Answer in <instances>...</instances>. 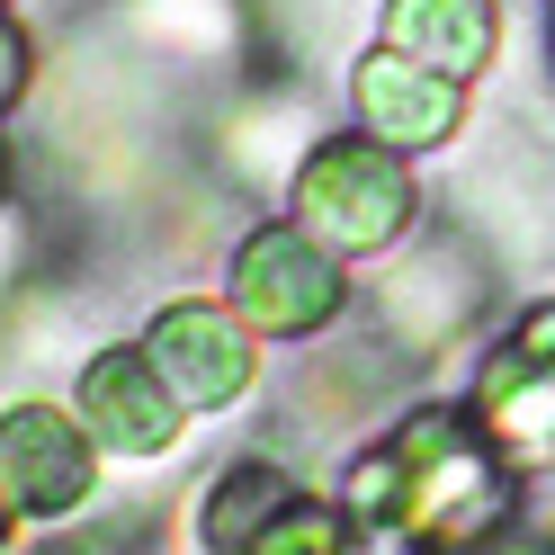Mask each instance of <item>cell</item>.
<instances>
[{
	"label": "cell",
	"mask_w": 555,
	"mask_h": 555,
	"mask_svg": "<svg viewBox=\"0 0 555 555\" xmlns=\"http://www.w3.org/2000/svg\"><path fill=\"white\" fill-rule=\"evenodd\" d=\"M511 493H519V466L475 422V403L466 412L457 403H412L340 475V502H350L359 529H386L412 555H475L511 519Z\"/></svg>",
	"instance_id": "1"
},
{
	"label": "cell",
	"mask_w": 555,
	"mask_h": 555,
	"mask_svg": "<svg viewBox=\"0 0 555 555\" xmlns=\"http://www.w3.org/2000/svg\"><path fill=\"white\" fill-rule=\"evenodd\" d=\"M287 216L305 233H323L340 260H386L412 242L422 224V180H412V153H386L376 134H314V153L296 162L287 180Z\"/></svg>",
	"instance_id": "2"
},
{
	"label": "cell",
	"mask_w": 555,
	"mask_h": 555,
	"mask_svg": "<svg viewBox=\"0 0 555 555\" xmlns=\"http://www.w3.org/2000/svg\"><path fill=\"white\" fill-rule=\"evenodd\" d=\"M224 305L260 340H314L350 314V260L323 233H305L296 216H269L233 242L224 260Z\"/></svg>",
	"instance_id": "3"
},
{
	"label": "cell",
	"mask_w": 555,
	"mask_h": 555,
	"mask_svg": "<svg viewBox=\"0 0 555 555\" xmlns=\"http://www.w3.org/2000/svg\"><path fill=\"white\" fill-rule=\"evenodd\" d=\"M475 422L519 475H555V305L519 314L475 367Z\"/></svg>",
	"instance_id": "4"
},
{
	"label": "cell",
	"mask_w": 555,
	"mask_h": 555,
	"mask_svg": "<svg viewBox=\"0 0 555 555\" xmlns=\"http://www.w3.org/2000/svg\"><path fill=\"white\" fill-rule=\"evenodd\" d=\"M73 412L90 422L99 457H126V466L170 457L180 430H189V403L170 395V376L153 367L144 340H108V350H90L81 376H73Z\"/></svg>",
	"instance_id": "5"
},
{
	"label": "cell",
	"mask_w": 555,
	"mask_h": 555,
	"mask_svg": "<svg viewBox=\"0 0 555 555\" xmlns=\"http://www.w3.org/2000/svg\"><path fill=\"white\" fill-rule=\"evenodd\" d=\"M0 483L18 493L27 519H81L99 493V439L73 403L18 395L0 403Z\"/></svg>",
	"instance_id": "6"
},
{
	"label": "cell",
	"mask_w": 555,
	"mask_h": 555,
	"mask_svg": "<svg viewBox=\"0 0 555 555\" xmlns=\"http://www.w3.org/2000/svg\"><path fill=\"white\" fill-rule=\"evenodd\" d=\"M144 350H153V367L170 376V395L189 412H233L260 386V332L224 296H170L144 323Z\"/></svg>",
	"instance_id": "7"
},
{
	"label": "cell",
	"mask_w": 555,
	"mask_h": 555,
	"mask_svg": "<svg viewBox=\"0 0 555 555\" xmlns=\"http://www.w3.org/2000/svg\"><path fill=\"white\" fill-rule=\"evenodd\" d=\"M350 117L386 153H439L466 126V81H448V73H430V63H412L395 46H367L350 63Z\"/></svg>",
	"instance_id": "8"
},
{
	"label": "cell",
	"mask_w": 555,
	"mask_h": 555,
	"mask_svg": "<svg viewBox=\"0 0 555 555\" xmlns=\"http://www.w3.org/2000/svg\"><path fill=\"white\" fill-rule=\"evenodd\" d=\"M386 46L448 81H475L502 54V10L493 0H386Z\"/></svg>",
	"instance_id": "9"
},
{
	"label": "cell",
	"mask_w": 555,
	"mask_h": 555,
	"mask_svg": "<svg viewBox=\"0 0 555 555\" xmlns=\"http://www.w3.org/2000/svg\"><path fill=\"white\" fill-rule=\"evenodd\" d=\"M287 493H305V483L278 466V457H233V466H216V475H206V493H197V555H233Z\"/></svg>",
	"instance_id": "10"
},
{
	"label": "cell",
	"mask_w": 555,
	"mask_h": 555,
	"mask_svg": "<svg viewBox=\"0 0 555 555\" xmlns=\"http://www.w3.org/2000/svg\"><path fill=\"white\" fill-rule=\"evenodd\" d=\"M134 27H144L162 54H180V63H216L242 37L233 0H134Z\"/></svg>",
	"instance_id": "11"
},
{
	"label": "cell",
	"mask_w": 555,
	"mask_h": 555,
	"mask_svg": "<svg viewBox=\"0 0 555 555\" xmlns=\"http://www.w3.org/2000/svg\"><path fill=\"white\" fill-rule=\"evenodd\" d=\"M18 99H27V37H18L10 18H0V117H10Z\"/></svg>",
	"instance_id": "12"
},
{
	"label": "cell",
	"mask_w": 555,
	"mask_h": 555,
	"mask_svg": "<svg viewBox=\"0 0 555 555\" xmlns=\"http://www.w3.org/2000/svg\"><path fill=\"white\" fill-rule=\"evenodd\" d=\"M27 529H37V519H27V511H18V493H10V483H0V555H10V546H18Z\"/></svg>",
	"instance_id": "13"
},
{
	"label": "cell",
	"mask_w": 555,
	"mask_h": 555,
	"mask_svg": "<svg viewBox=\"0 0 555 555\" xmlns=\"http://www.w3.org/2000/svg\"><path fill=\"white\" fill-rule=\"evenodd\" d=\"M0 180H10V153H0Z\"/></svg>",
	"instance_id": "14"
}]
</instances>
